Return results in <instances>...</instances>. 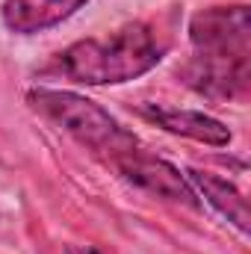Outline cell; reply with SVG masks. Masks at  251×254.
Masks as SVG:
<instances>
[{
  "label": "cell",
  "instance_id": "1",
  "mask_svg": "<svg viewBox=\"0 0 251 254\" xmlns=\"http://www.w3.org/2000/svg\"><path fill=\"white\" fill-rule=\"evenodd\" d=\"M175 12L130 21L125 27L98 36L80 39L54 57V63L42 68V74L65 77L80 86H119L130 83L166 60L175 45Z\"/></svg>",
  "mask_w": 251,
  "mask_h": 254
},
{
  "label": "cell",
  "instance_id": "2",
  "mask_svg": "<svg viewBox=\"0 0 251 254\" xmlns=\"http://www.w3.org/2000/svg\"><path fill=\"white\" fill-rule=\"evenodd\" d=\"M192 57L178 68L192 92L210 101H246L251 89V12L246 3L210 6L189 18Z\"/></svg>",
  "mask_w": 251,
  "mask_h": 254
},
{
  "label": "cell",
  "instance_id": "3",
  "mask_svg": "<svg viewBox=\"0 0 251 254\" xmlns=\"http://www.w3.org/2000/svg\"><path fill=\"white\" fill-rule=\"evenodd\" d=\"M27 104L33 113H39L45 122L60 127L71 139H77L92 154L107 157L110 163L122 154L139 148V139L133 130H127L116 116H110L101 104L89 101L86 95L68 92V89H48L36 86L27 92Z\"/></svg>",
  "mask_w": 251,
  "mask_h": 254
},
{
  "label": "cell",
  "instance_id": "4",
  "mask_svg": "<svg viewBox=\"0 0 251 254\" xmlns=\"http://www.w3.org/2000/svg\"><path fill=\"white\" fill-rule=\"evenodd\" d=\"M127 184H133L136 190L148 192L160 201H172V204H184L189 210H198L201 207V198L195 195V190L189 187L187 175L172 166L169 160H160L154 154H148L142 145L122 154L119 160L110 163Z\"/></svg>",
  "mask_w": 251,
  "mask_h": 254
},
{
  "label": "cell",
  "instance_id": "5",
  "mask_svg": "<svg viewBox=\"0 0 251 254\" xmlns=\"http://www.w3.org/2000/svg\"><path fill=\"white\" fill-rule=\"evenodd\" d=\"M136 113L148 122H154L157 127L175 133V136H184L192 142H204V145H213V148H225L231 145L234 133L228 130L225 122L201 113V110H178V107H160V104H139Z\"/></svg>",
  "mask_w": 251,
  "mask_h": 254
},
{
  "label": "cell",
  "instance_id": "6",
  "mask_svg": "<svg viewBox=\"0 0 251 254\" xmlns=\"http://www.w3.org/2000/svg\"><path fill=\"white\" fill-rule=\"evenodd\" d=\"M86 3L89 0H3L0 21L15 36H36L60 27Z\"/></svg>",
  "mask_w": 251,
  "mask_h": 254
},
{
  "label": "cell",
  "instance_id": "7",
  "mask_svg": "<svg viewBox=\"0 0 251 254\" xmlns=\"http://www.w3.org/2000/svg\"><path fill=\"white\" fill-rule=\"evenodd\" d=\"M189 181V187L195 190L198 198H204L219 216H225L240 234H249L251 231V213H249V201L246 195L237 190L234 184H228L225 178L219 175H210V172H198V169H187L184 172Z\"/></svg>",
  "mask_w": 251,
  "mask_h": 254
},
{
  "label": "cell",
  "instance_id": "8",
  "mask_svg": "<svg viewBox=\"0 0 251 254\" xmlns=\"http://www.w3.org/2000/svg\"><path fill=\"white\" fill-rule=\"evenodd\" d=\"M65 254H107V252H101V249H95V246H68Z\"/></svg>",
  "mask_w": 251,
  "mask_h": 254
}]
</instances>
